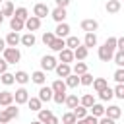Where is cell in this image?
I'll list each match as a JSON object with an SVG mask.
<instances>
[{"instance_id":"cell-1","label":"cell","mask_w":124,"mask_h":124,"mask_svg":"<svg viewBox=\"0 0 124 124\" xmlns=\"http://www.w3.org/2000/svg\"><path fill=\"white\" fill-rule=\"evenodd\" d=\"M2 58L8 62V64H17L21 60V52L17 46H6L4 52H2Z\"/></svg>"},{"instance_id":"cell-2","label":"cell","mask_w":124,"mask_h":124,"mask_svg":"<svg viewBox=\"0 0 124 124\" xmlns=\"http://www.w3.org/2000/svg\"><path fill=\"white\" fill-rule=\"evenodd\" d=\"M114 52H116V50H112L110 46L103 45V46H99L97 56H99V60H103V62H110V60H112V56H114Z\"/></svg>"},{"instance_id":"cell-3","label":"cell","mask_w":124,"mask_h":124,"mask_svg":"<svg viewBox=\"0 0 124 124\" xmlns=\"http://www.w3.org/2000/svg\"><path fill=\"white\" fill-rule=\"evenodd\" d=\"M56 64H58V62H56V58H54V56H50V54L41 58V70H43V72H52V70L56 68Z\"/></svg>"},{"instance_id":"cell-4","label":"cell","mask_w":124,"mask_h":124,"mask_svg":"<svg viewBox=\"0 0 124 124\" xmlns=\"http://www.w3.org/2000/svg\"><path fill=\"white\" fill-rule=\"evenodd\" d=\"M14 101H16V105H27V101H29V91H27L25 87L16 89V93H14Z\"/></svg>"},{"instance_id":"cell-5","label":"cell","mask_w":124,"mask_h":124,"mask_svg":"<svg viewBox=\"0 0 124 124\" xmlns=\"http://www.w3.org/2000/svg\"><path fill=\"white\" fill-rule=\"evenodd\" d=\"M50 14V10H48V6L46 4H43V2H39V4H35L33 6V16H37L39 19H43V17H46Z\"/></svg>"},{"instance_id":"cell-6","label":"cell","mask_w":124,"mask_h":124,"mask_svg":"<svg viewBox=\"0 0 124 124\" xmlns=\"http://www.w3.org/2000/svg\"><path fill=\"white\" fill-rule=\"evenodd\" d=\"M52 95H54V91H52V87H48V85H41V89H39V99L43 101V103H48V101H52Z\"/></svg>"},{"instance_id":"cell-7","label":"cell","mask_w":124,"mask_h":124,"mask_svg":"<svg viewBox=\"0 0 124 124\" xmlns=\"http://www.w3.org/2000/svg\"><path fill=\"white\" fill-rule=\"evenodd\" d=\"M105 116H108V118H112V120H118V118L122 116V108H120L118 105H108V108L105 107Z\"/></svg>"},{"instance_id":"cell-8","label":"cell","mask_w":124,"mask_h":124,"mask_svg":"<svg viewBox=\"0 0 124 124\" xmlns=\"http://www.w3.org/2000/svg\"><path fill=\"white\" fill-rule=\"evenodd\" d=\"M58 60L60 62H64V64H72L76 58H74V50L72 48H62L60 52H58Z\"/></svg>"},{"instance_id":"cell-9","label":"cell","mask_w":124,"mask_h":124,"mask_svg":"<svg viewBox=\"0 0 124 124\" xmlns=\"http://www.w3.org/2000/svg\"><path fill=\"white\" fill-rule=\"evenodd\" d=\"M66 16H68V14H66V8H60V6H56V8L50 12V17H52L56 23H62V21L66 19Z\"/></svg>"},{"instance_id":"cell-10","label":"cell","mask_w":124,"mask_h":124,"mask_svg":"<svg viewBox=\"0 0 124 124\" xmlns=\"http://www.w3.org/2000/svg\"><path fill=\"white\" fill-rule=\"evenodd\" d=\"M39 27H41V19H39L37 16H29V17L25 19V29H27V31L33 33V31H37Z\"/></svg>"},{"instance_id":"cell-11","label":"cell","mask_w":124,"mask_h":124,"mask_svg":"<svg viewBox=\"0 0 124 124\" xmlns=\"http://www.w3.org/2000/svg\"><path fill=\"white\" fill-rule=\"evenodd\" d=\"M81 29H83L85 33H95V31L99 29V21H97V19H83V21H81Z\"/></svg>"},{"instance_id":"cell-12","label":"cell","mask_w":124,"mask_h":124,"mask_svg":"<svg viewBox=\"0 0 124 124\" xmlns=\"http://www.w3.org/2000/svg\"><path fill=\"white\" fill-rule=\"evenodd\" d=\"M54 72L58 74V78H68L72 74V66L70 64H64V62H58L56 68H54Z\"/></svg>"},{"instance_id":"cell-13","label":"cell","mask_w":124,"mask_h":124,"mask_svg":"<svg viewBox=\"0 0 124 124\" xmlns=\"http://www.w3.org/2000/svg\"><path fill=\"white\" fill-rule=\"evenodd\" d=\"M54 35H56V37H60V39H66V37L70 35V25H68L66 21L58 23V25H56V29H54Z\"/></svg>"},{"instance_id":"cell-14","label":"cell","mask_w":124,"mask_h":124,"mask_svg":"<svg viewBox=\"0 0 124 124\" xmlns=\"http://www.w3.org/2000/svg\"><path fill=\"white\" fill-rule=\"evenodd\" d=\"M4 41H6V45H8V46H17V45L21 43V37H19V33H17V31H10V33L6 35V39H4Z\"/></svg>"},{"instance_id":"cell-15","label":"cell","mask_w":124,"mask_h":124,"mask_svg":"<svg viewBox=\"0 0 124 124\" xmlns=\"http://www.w3.org/2000/svg\"><path fill=\"white\" fill-rule=\"evenodd\" d=\"M31 81L37 83V85H45V81H46V72H43V70L33 72V74H31Z\"/></svg>"},{"instance_id":"cell-16","label":"cell","mask_w":124,"mask_h":124,"mask_svg":"<svg viewBox=\"0 0 124 124\" xmlns=\"http://www.w3.org/2000/svg\"><path fill=\"white\" fill-rule=\"evenodd\" d=\"M27 107H29V110H33V112H39V110L43 108V101H41L39 97H29Z\"/></svg>"},{"instance_id":"cell-17","label":"cell","mask_w":124,"mask_h":124,"mask_svg":"<svg viewBox=\"0 0 124 124\" xmlns=\"http://www.w3.org/2000/svg\"><path fill=\"white\" fill-rule=\"evenodd\" d=\"M14 103V93L12 91H0V107H8Z\"/></svg>"},{"instance_id":"cell-18","label":"cell","mask_w":124,"mask_h":124,"mask_svg":"<svg viewBox=\"0 0 124 124\" xmlns=\"http://www.w3.org/2000/svg\"><path fill=\"white\" fill-rule=\"evenodd\" d=\"M87 54H89V48L83 46V45H79L78 48H74V58H76V60H85Z\"/></svg>"},{"instance_id":"cell-19","label":"cell","mask_w":124,"mask_h":124,"mask_svg":"<svg viewBox=\"0 0 124 124\" xmlns=\"http://www.w3.org/2000/svg\"><path fill=\"white\" fill-rule=\"evenodd\" d=\"M50 87H52V91H54V93H66V89H68V87H66V81H64L62 78L54 79Z\"/></svg>"},{"instance_id":"cell-20","label":"cell","mask_w":124,"mask_h":124,"mask_svg":"<svg viewBox=\"0 0 124 124\" xmlns=\"http://www.w3.org/2000/svg\"><path fill=\"white\" fill-rule=\"evenodd\" d=\"M2 4H4V6H2V16H4V17H12V16H14V12H16L14 4H12L10 0H4Z\"/></svg>"},{"instance_id":"cell-21","label":"cell","mask_w":124,"mask_h":124,"mask_svg":"<svg viewBox=\"0 0 124 124\" xmlns=\"http://www.w3.org/2000/svg\"><path fill=\"white\" fill-rule=\"evenodd\" d=\"M35 43H37V39H35V35L31 31H27L25 35H21V45L23 46H35Z\"/></svg>"},{"instance_id":"cell-22","label":"cell","mask_w":124,"mask_h":124,"mask_svg":"<svg viewBox=\"0 0 124 124\" xmlns=\"http://www.w3.org/2000/svg\"><path fill=\"white\" fill-rule=\"evenodd\" d=\"M120 6H122V2H118V0H108V2L105 4V10H107L108 14H116V12H120Z\"/></svg>"},{"instance_id":"cell-23","label":"cell","mask_w":124,"mask_h":124,"mask_svg":"<svg viewBox=\"0 0 124 124\" xmlns=\"http://www.w3.org/2000/svg\"><path fill=\"white\" fill-rule=\"evenodd\" d=\"M83 46H87V48H93V46H97V35H95V33H85Z\"/></svg>"},{"instance_id":"cell-24","label":"cell","mask_w":124,"mask_h":124,"mask_svg":"<svg viewBox=\"0 0 124 124\" xmlns=\"http://www.w3.org/2000/svg\"><path fill=\"white\" fill-rule=\"evenodd\" d=\"M81 45V41H79V37H76V35H68L66 37V48H78Z\"/></svg>"},{"instance_id":"cell-25","label":"cell","mask_w":124,"mask_h":124,"mask_svg":"<svg viewBox=\"0 0 124 124\" xmlns=\"http://www.w3.org/2000/svg\"><path fill=\"white\" fill-rule=\"evenodd\" d=\"M48 48H52L54 52H60L62 48H66V39H60V37H56L52 43H50V46Z\"/></svg>"},{"instance_id":"cell-26","label":"cell","mask_w":124,"mask_h":124,"mask_svg":"<svg viewBox=\"0 0 124 124\" xmlns=\"http://www.w3.org/2000/svg\"><path fill=\"white\" fill-rule=\"evenodd\" d=\"M14 78H16V81L19 83V85H25L29 79H31V76L27 74V72H23V70H19V72H16L14 74Z\"/></svg>"},{"instance_id":"cell-27","label":"cell","mask_w":124,"mask_h":124,"mask_svg":"<svg viewBox=\"0 0 124 124\" xmlns=\"http://www.w3.org/2000/svg\"><path fill=\"white\" fill-rule=\"evenodd\" d=\"M64 105H66L68 108H76V107L79 105V99H78V95H76V93H70V95H66V101H64Z\"/></svg>"},{"instance_id":"cell-28","label":"cell","mask_w":124,"mask_h":124,"mask_svg":"<svg viewBox=\"0 0 124 124\" xmlns=\"http://www.w3.org/2000/svg\"><path fill=\"white\" fill-rule=\"evenodd\" d=\"M23 27H25V21L17 19L16 16H12V19H10V29H12V31H21Z\"/></svg>"},{"instance_id":"cell-29","label":"cell","mask_w":124,"mask_h":124,"mask_svg":"<svg viewBox=\"0 0 124 124\" xmlns=\"http://www.w3.org/2000/svg\"><path fill=\"white\" fill-rule=\"evenodd\" d=\"M85 72H87V64L81 62V60H78V62L74 64V68H72V74H76V76H81V74H85Z\"/></svg>"},{"instance_id":"cell-30","label":"cell","mask_w":124,"mask_h":124,"mask_svg":"<svg viewBox=\"0 0 124 124\" xmlns=\"http://www.w3.org/2000/svg\"><path fill=\"white\" fill-rule=\"evenodd\" d=\"M64 81H66V87H72V89H76V87L79 85V76H76V74H70L68 78H64Z\"/></svg>"},{"instance_id":"cell-31","label":"cell","mask_w":124,"mask_h":124,"mask_svg":"<svg viewBox=\"0 0 124 124\" xmlns=\"http://www.w3.org/2000/svg\"><path fill=\"white\" fill-rule=\"evenodd\" d=\"M91 85H93V89H95V91H97V93H99V91H103V89H105V87H107V85H108V81H107V79H105V78H95V79H93V83H91Z\"/></svg>"},{"instance_id":"cell-32","label":"cell","mask_w":124,"mask_h":124,"mask_svg":"<svg viewBox=\"0 0 124 124\" xmlns=\"http://www.w3.org/2000/svg\"><path fill=\"white\" fill-rule=\"evenodd\" d=\"M89 112H91L93 116L101 118V116H105V107L99 105V103H93V107H89Z\"/></svg>"},{"instance_id":"cell-33","label":"cell","mask_w":124,"mask_h":124,"mask_svg":"<svg viewBox=\"0 0 124 124\" xmlns=\"http://www.w3.org/2000/svg\"><path fill=\"white\" fill-rule=\"evenodd\" d=\"M97 95H99V99H101V101H110V99L114 97V91H112V89L107 85V87H105L103 91H99Z\"/></svg>"},{"instance_id":"cell-34","label":"cell","mask_w":124,"mask_h":124,"mask_svg":"<svg viewBox=\"0 0 124 124\" xmlns=\"http://www.w3.org/2000/svg\"><path fill=\"white\" fill-rule=\"evenodd\" d=\"M0 81H2L4 85H14V83H16V78H14V74L4 72V74H0Z\"/></svg>"},{"instance_id":"cell-35","label":"cell","mask_w":124,"mask_h":124,"mask_svg":"<svg viewBox=\"0 0 124 124\" xmlns=\"http://www.w3.org/2000/svg\"><path fill=\"white\" fill-rule=\"evenodd\" d=\"M93 103H95V97L91 95V93H85L81 99H79V105H83L85 108H89V107H93Z\"/></svg>"},{"instance_id":"cell-36","label":"cell","mask_w":124,"mask_h":124,"mask_svg":"<svg viewBox=\"0 0 124 124\" xmlns=\"http://www.w3.org/2000/svg\"><path fill=\"white\" fill-rule=\"evenodd\" d=\"M72 110H74V114H76V118H78V120H79V118H85V116L89 114V108H85L83 105H78V107H76V108H72Z\"/></svg>"},{"instance_id":"cell-37","label":"cell","mask_w":124,"mask_h":124,"mask_svg":"<svg viewBox=\"0 0 124 124\" xmlns=\"http://www.w3.org/2000/svg\"><path fill=\"white\" fill-rule=\"evenodd\" d=\"M14 16L17 17V19H21V21H25L27 17H29V12H27V8H16V12H14Z\"/></svg>"},{"instance_id":"cell-38","label":"cell","mask_w":124,"mask_h":124,"mask_svg":"<svg viewBox=\"0 0 124 124\" xmlns=\"http://www.w3.org/2000/svg\"><path fill=\"white\" fill-rule=\"evenodd\" d=\"M76 114H74V110H70V112H64L62 114V124H76Z\"/></svg>"},{"instance_id":"cell-39","label":"cell","mask_w":124,"mask_h":124,"mask_svg":"<svg viewBox=\"0 0 124 124\" xmlns=\"http://www.w3.org/2000/svg\"><path fill=\"white\" fill-rule=\"evenodd\" d=\"M112 60H114V64L118 68H124V50H116L114 56H112Z\"/></svg>"},{"instance_id":"cell-40","label":"cell","mask_w":124,"mask_h":124,"mask_svg":"<svg viewBox=\"0 0 124 124\" xmlns=\"http://www.w3.org/2000/svg\"><path fill=\"white\" fill-rule=\"evenodd\" d=\"M93 79H95V78H93L89 72H85V74H81V76H79V85H91V83H93Z\"/></svg>"},{"instance_id":"cell-41","label":"cell","mask_w":124,"mask_h":124,"mask_svg":"<svg viewBox=\"0 0 124 124\" xmlns=\"http://www.w3.org/2000/svg\"><path fill=\"white\" fill-rule=\"evenodd\" d=\"M37 114H39V120H41V122L45 124V122H46V120H48V118L52 116V110H50V108H41V110H39Z\"/></svg>"},{"instance_id":"cell-42","label":"cell","mask_w":124,"mask_h":124,"mask_svg":"<svg viewBox=\"0 0 124 124\" xmlns=\"http://www.w3.org/2000/svg\"><path fill=\"white\" fill-rule=\"evenodd\" d=\"M6 112H8V114H10V118H12V120H14V118H17V116H19V108H17V107H16V105H14V103H12V105H8V107H6Z\"/></svg>"},{"instance_id":"cell-43","label":"cell","mask_w":124,"mask_h":124,"mask_svg":"<svg viewBox=\"0 0 124 124\" xmlns=\"http://www.w3.org/2000/svg\"><path fill=\"white\" fill-rule=\"evenodd\" d=\"M54 39H56V35H54L52 31H45V33H43V43H45L46 46H50V43H52Z\"/></svg>"},{"instance_id":"cell-44","label":"cell","mask_w":124,"mask_h":124,"mask_svg":"<svg viewBox=\"0 0 124 124\" xmlns=\"http://www.w3.org/2000/svg\"><path fill=\"white\" fill-rule=\"evenodd\" d=\"M116 99H124V83H116V87L112 89Z\"/></svg>"},{"instance_id":"cell-45","label":"cell","mask_w":124,"mask_h":124,"mask_svg":"<svg viewBox=\"0 0 124 124\" xmlns=\"http://www.w3.org/2000/svg\"><path fill=\"white\" fill-rule=\"evenodd\" d=\"M112 78H114V81H116V83H124V68H118V70L114 72V76H112Z\"/></svg>"},{"instance_id":"cell-46","label":"cell","mask_w":124,"mask_h":124,"mask_svg":"<svg viewBox=\"0 0 124 124\" xmlns=\"http://www.w3.org/2000/svg\"><path fill=\"white\" fill-rule=\"evenodd\" d=\"M52 101H54L56 105H62V103L66 101V93H54V95H52Z\"/></svg>"},{"instance_id":"cell-47","label":"cell","mask_w":124,"mask_h":124,"mask_svg":"<svg viewBox=\"0 0 124 124\" xmlns=\"http://www.w3.org/2000/svg\"><path fill=\"white\" fill-rule=\"evenodd\" d=\"M12 118H10V114L6 112V108L4 110H0V124H6V122H10Z\"/></svg>"},{"instance_id":"cell-48","label":"cell","mask_w":124,"mask_h":124,"mask_svg":"<svg viewBox=\"0 0 124 124\" xmlns=\"http://www.w3.org/2000/svg\"><path fill=\"white\" fill-rule=\"evenodd\" d=\"M105 45H107V46H110L112 50H116V37H108V39L105 41Z\"/></svg>"},{"instance_id":"cell-49","label":"cell","mask_w":124,"mask_h":124,"mask_svg":"<svg viewBox=\"0 0 124 124\" xmlns=\"http://www.w3.org/2000/svg\"><path fill=\"white\" fill-rule=\"evenodd\" d=\"M85 122H87V124H99V118L93 116V114H87V116H85Z\"/></svg>"},{"instance_id":"cell-50","label":"cell","mask_w":124,"mask_h":124,"mask_svg":"<svg viewBox=\"0 0 124 124\" xmlns=\"http://www.w3.org/2000/svg\"><path fill=\"white\" fill-rule=\"evenodd\" d=\"M116 50H124V37H116Z\"/></svg>"},{"instance_id":"cell-51","label":"cell","mask_w":124,"mask_h":124,"mask_svg":"<svg viewBox=\"0 0 124 124\" xmlns=\"http://www.w3.org/2000/svg\"><path fill=\"white\" fill-rule=\"evenodd\" d=\"M8 66H10V64H8V62H6L4 58H0V74H4V72H8Z\"/></svg>"},{"instance_id":"cell-52","label":"cell","mask_w":124,"mask_h":124,"mask_svg":"<svg viewBox=\"0 0 124 124\" xmlns=\"http://www.w3.org/2000/svg\"><path fill=\"white\" fill-rule=\"evenodd\" d=\"M116 120H112V118H108V116H101L99 118V124H114Z\"/></svg>"},{"instance_id":"cell-53","label":"cell","mask_w":124,"mask_h":124,"mask_svg":"<svg viewBox=\"0 0 124 124\" xmlns=\"http://www.w3.org/2000/svg\"><path fill=\"white\" fill-rule=\"evenodd\" d=\"M56 2V6H60V8H68V4L72 2V0H54Z\"/></svg>"},{"instance_id":"cell-54","label":"cell","mask_w":124,"mask_h":124,"mask_svg":"<svg viewBox=\"0 0 124 124\" xmlns=\"http://www.w3.org/2000/svg\"><path fill=\"white\" fill-rule=\"evenodd\" d=\"M58 122H60V120H58V116H54V114H52V116H50L45 124H58Z\"/></svg>"},{"instance_id":"cell-55","label":"cell","mask_w":124,"mask_h":124,"mask_svg":"<svg viewBox=\"0 0 124 124\" xmlns=\"http://www.w3.org/2000/svg\"><path fill=\"white\" fill-rule=\"evenodd\" d=\"M6 46H8V45H6V41H4L2 37H0V54L4 52V48H6Z\"/></svg>"},{"instance_id":"cell-56","label":"cell","mask_w":124,"mask_h":124,"mask_svg":"<svg viewBox=\"0 0 124 124\" xmlns=\"http://www.w3.org/2000/svg\"><path fill=\"white\" fill-rule=\"evenodd\" d=\"M76 124H87V122H85V118H79V120H76Z\"/></svg>"},{"instance_id":"cell-57","label":"cell","mask_w":124,"mask_h":124,"mask_svg":"<svg viewBox=\"0 0 124 124\" xmlns=\"http://www.w3.org/2000/svg\"><path fill=\"white\" fill-rule=\"evenodd\" d=\"M31 124H43V122H41V120L37 118V120H31Z\"/></svg>"},{"instance_id":"cell-58","label":"cell","mask_w":124,"mask_h":124,"mask_svg":"<svg viewBox=\"0 0 124 124\" xmlns=\"http://www.w3.org/2000/svg\"><path fill=\"white\" fill-rule=\"evenodd\" d=\"M2 21H4V16H2V10H0V25H2Z\"/></svg>"},{"instance_id":"cell-59","label":"cell","mask_w":124,"mask_h":124,"mask_svg":"<svg viewBox=\"0 0 124 124\" xmlns=\"http://www.w3.org/2000/svg\"><path fill=\"white\" fill-rule=\"evenodd\" d=\"M6 124H10V122H6Z\"/></svg>"},{"instance_id":"cell-60","label":"cell","mask_w":124,"mask_h":124,"mask_svg":"<svg viewBox=\"0 0 124 124\" xmlns=\"http://www.w3.org/2000/svg\"><path fill=\"white\" fill-rule=\"evenodd\" d=\"M118 2H122V0H118Z\"/></svg>"},{"instance_id":"cell-61","label":"cell","mask_w":124,"mask_h":124,"mask_svg":"<svg viewBox=\"0 0 124 124\" xmlns=\"http://www.w3.org/2000/svg\"><path fill=\"white\" fill-rule=\"evenodd\" d=\"M0 2H4V0H0Z\"/></svg>"}]
</instances>
